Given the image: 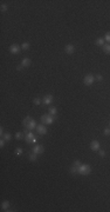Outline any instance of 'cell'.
<instances>
[{"label": "cell", "instance_id": "obj_1", "mask_svg": "<svg viewBox=\"0 0 110 212\" xmlns=\"http://www.w3.org/2000/svg\"><path fill=\"white\" fill-rule=\"evenodd\" d=\"M24 125H25V127H26L27 130H29V131L36 129V126H38L36 123H35V120H34L33 118H31V117H26V119H24Z\"/></svg>", "mask_w": 110, "mask_h": 212}, {"label": "cell", "instance_id": "obj_2", "mask_svg": "<svg viewBox=\"0 0 110 212\" xmlns=\"http://www.w3.org/2000/svg\"><path fill=\"white\" fill-rule=\"evenodd\" d=\"M91 172V166L88 164H81L78 166V173L82 176H88Z\"/></svg>", "mask_w": 110, "mask_h": 212}, {"label": "cell", "instance_id": "obj_3", "mask_svg": "<svg viewBox=\"0 0 110 212\" xmlns=\"http://www.w3.org/2000/svg\"><path fill=\"white\" fill-rule=\"evenodd\" d=\"M41 122L45 125H50V124H53L54 118L52 114H43V116H41Z\"/></svg>", "mask_w": 110, "mask_h": 212}, {"label": "cell", "instance_id": "obj_4", "mask_svg": "<svg viewBox=\"0 0 110 212\" xmlns=\"http://www.w3.org/2000/svg\"><path fill=\"white\" fill-rule=\"evenodd\" d=\"M94 81H95V77H94L92 74H87V75L83 78V82H84V85H87V86L92 85Z\"/></svg>", "mask_w": 110, "mask_h": 212}, {"label": "cell", "instance_id": "obj_5", "mask_svg": "<svg viewBox=\"0 0 110 212\" xmlns=\"http://www.w3.org/2000/svg\"><path fill=\"white\" fill-rule=\"evenodd\" d=\"M53 100H54V97L52 95V94H47V95H45L43 97V104L45 105H50L52 102H53Z\"/></svg>", "mask_w": 110, "mask_h": 212}, {"label": "cell", "instance_id": "obj_6", "mask_svg": "<svg viewBox=\"0 0 110 212\" xmlns=\"http://www.w3.org/2000/svg\"><path fill=\"white\" fill-rule=\"evenodd\" d=\"M10 52H11V53H13V54L19 53V52H20V46H19L18 44H13V45H11V46H10Z\"/></svg>", "mask_w": 110, "mask_h": 212}, {"label": "cell", "instance_id": "obj_7", "mask_svg": "<svg viewBox=\"0 0 110 212\" xmlns=\"http://www.w3.org/2000/svg\"><path fill=\"white\" fill-rule=\"evenodd\" d=\"M43 151H45V147H43L42 145H35V146L33 147V152L36 153V154H42Z\"/></svg>", "mask_w": 110, "mask_h": 212}, {"label": "cell", "instance_id": "obj_8", "mask_svg": "<svg viewBox=\"0 0 110 212\" xmlns=\"http://www.w3.org/2000/svg\"><path fill=\"white\" fill-rule=\"evenodd\" d=\"M36 132L39 133V134H46L47 133V129H46V126L45 125H38L36 126Z\"/></svg>", "mask_w": 110, "mask_h": 212}, {"label": "cell", "instance_id": "obj_9", "mask_svg": "<svg viewBox=\"0 0 110 212\" xmlns=\"http://www.w3.org/2000/svg\"><path fill=\"white\" fill-rule=\"evenodd\" d=\"M99 143L97 141V140H92L91 143H90V149H91V151H98L99 150Z\"/></svg>", "mask_w": 110, "mask_h": 212}, {"label": "cell", "instance_id": "obj_10", "mask_svg": "<svg viewBox=\"0 0 110 212\" xmlns=\"http://www.w3.org/2000/svg\"><path fill=\"white\" fill-rule=\"evenodd\" d=\"M64 51H66L68 54H73V53L75 52V47H74V45H71V44H68V45H66V47H64Z\"/></svg>", "mask_w": 110, "mask_h": 212}, {"label": "cell", "instance_id": "obj_11", "mask_svg": "<svg viewBox=\"0 0 110 212\" xmlns=\"http://www.w3.org/2000/svg\"><path fill=\"white\" fill-rule=\"evenodd\" d=\"M34 133L33 132H26V141L27 143H32V140L34 139Z\"/></svg>", "mask_w": 110, "mask_h": 212}, {"label": "cell", "instance_id": "obj_12", "mask_svg": "<svg viewBox=\"0 0 110 212\" xmlns=\"http://www.w3.org/2000/svg\"><path fill=\"white\" fill-rule=\"evenodd\" d=\"M21 65H22L24 67H28V66L31 65V59H29V58H24Z\"/></svg>", "mask_w": 110, "mask_h": 212}, {"label": "cell", "instance_id": "obj_13", "mask_svg": "<svg viewBox=\"0 0 110 212\" xmlns=\"http://www.w3.org/2000/svg\"><path fill=\"white\" fill-rule=\"evenodd\" d=\"M8 207H10V203L6 200V201H4L3 204H1V208L4 210V211H10L8 210Z\"/></svg>", "mask_w": 110, "mask_h": 212}, {"label": "cell", "instance_id": "obj_14", "mask_svg": "<svg viewBox=\"0 0 110 212\" xmlns=\"http://www.w3.org/2000/svg\"><path fill=\"white\" fill-rule=\"evenodd\" d=\"M103 51L106 54H110V44H104L103 45Z\"/></svg>", "mask_w": 110, "mask_h": 212}, {"label": "cell", "instance_id": "obj_15", "mask_svg": "<svg viewBox=\"0 0 110 212\" xmlns=\"http://www.w3.org/2000/svg\"><path fill=\"white\" fill-rule=\"evenodd\" d=\"M96 45H98V46H103V45H104V38H97V40H96Z\"/></svg>", "mask_w": 110, "mask_h": 212}, {"label": "cell", "instance_id": "obj_16", "mask_svg": "<svg viewBox=\"0 0 110 212\" xmlns=\"http://www.w3.org/2000/svg\"><path fill=\"white\" fill-rule=\"evenodd\" d=\"M36 159H38V154H36V153H34V152H33V153H31V154H29V160L35 161Z\"/></svg>", "mask_w": 110, "mask_h": 212}, {"label": "cell", "instance_id": "obj_17", "mask_svg": "<svg viewBox=\"0 0 110 212\" xmlns=\"http://www.w3.org/2000/svg\"><path fill=\"white\" fill-rule=\"evenodd\" d=\"M56 113H57V109H56V107H52V109H49V114L55 116Z\"/></svg>", "mask_w": 110, "mask_h": 212}, {"label": "cell", "instance_id": "obj_18", "mask_svg": "<svg viewBox=\"0 0 110 212\" xmlns=\"http://www.w3.org/2000/svg\"><path fill=\"white\" fill-rule=\"evenodd\" d=\"M22 152H24V150H22L21 147H17V149H15V154H17V156H21Z\"/></svg>", "mask_w": 110, "mask_h": 212}, {"label": "cell", "instance_id": "obj_19", "mask_svg": "<svg viewBox=\"0 0 110 212\" xmlns=\"http://www.w3.org/2000/svg\"><path fill=\"white\" fill-rule=\"evenodd\" d=\"M70 172L74 173V174H75V173H78V166H75V165H74V166L70 169Z\"/></svg>", "mask_w": 110, "mask_h": 212}, {"label": "cell", "instance_id": "obj_20", "mask_svg": "<svg viewBox=\"0 0 110 212\" xmlns=\"http://www.w3.org/2000/svg\"><path fill=\"white\" fill-rule=\"evenodd\" d=\"M29 46H31V45H29V43H24V44L21 45V48H22V50H28V48H29Z\"/></svg>", "mask_w": 110, "mask_h": 212}, {"label": "cell", "instance_id": "obj_21", "mask_svg": "<svg viewBox=\"0 0 110 212\" xmlns=\"http://www.w3.org/2000/svg\"><path fill=\"white\" fill-rule=\"evenodd\" d=\"M104 40H105V41H108V44H110V32L105 33V35H104Z\"/></svg>", "mask_w": 110, "mask_h": 212}, {"label": "cell", "instance_id": "obj_22", "mask_svg": "<svg viewBox=\"0 0 110 212\" xmlns=\"http://www.w3.org/2000/svg\"><path fill=\"white\" fill-rule=\"evenodd\" d=\"M3 137H4V139H5L6 141H8V140H11V134H10V133H5V134H4Z\"/></svg>", "mask_w": 110, "mask_h": 212}, {"label": "cell", "instance_id": "obj_23", "mask_svg": "<svg viewBox=\"0 0 110 212\" xmlns=\"http://www.w3.org/2000/svg\"><path fill=\"white\" fill-rule=\"evenodd\" d=\"M5 11H7V5L3 4V5H1V12H5Z\"/></svg>", "mask_w": 110, "mask_h": 212}, {"label": "cell", "instance_id": "obj_24", "mask_svg": "<svg viewBox=\"0 0 110 212\" xmlns=\"http://www.w3.org/2000/svg\"><path fill=\"white\" fill-rule=\"evenodd\" d=\"M34 104H35V105H40V104H41V100H40L39 98H35V99H34Z\"/></svg>", "mask_w": 110, "mask_h": 212}, {"label": "cell", "instance_id": "obj_25", "mask_svg": "<svg viewBox=\"0 0 110 212\" xmlns=\"http://www.w3.org/2000/svg\"><path fill=\"white\" fill-rule=\"evenodd\" d=\"M15 138H17V139H21V138H22V133H21V132H18V133L15 134Z\"/></svg>", "mask_w": 110, "mask_h": 212}, {"label": "cell", "instance_id": "obj_26", "mask_svg": "<svg viewBox=\"0 0 110 212\" xmlns=\"http://www.w3.org/2000/svg\"><path fill=\"white\" fill-rule=\"evenodd\" d=\"M95 79H96V80H98V81H102L103 77H102L101 74H98V75H96V77H95Z\"/></svg>", "mask_w": 110, "mask_h": 212}, {"label": "cell", "instance_id": "obj_27", "mask_svg": "<svg viewBox=\"0 0 110 212\" xmlns=\"http://www.w3.org/2000/svg\"><path fill=\"white\" fill-rule=\"evenodd\" d=\"M5 141H6V140H5L4 138H3L1 140H0V147H4V145H5Z\"/></svg>", "mask_w": 110, "mask_h": 212}, {"label": "cell", "instance_id": "obj_28", "mask_svg": "<svg viewBox=\"0 0 110 212\" xmlns=\"http://www.w3.org/2000/svg\"><path fill=\"white\" fill-rule=\"evenodd\" d=\"M104 134L105 136H110V129H105L104 130Z\"/></svg>", "mask_w": 110, "mask_h": 212}, {"label": "cell", "instance_id": "obj_29", "mask_svg": "<svg viewBox=\"0 0 110 212\" xmlns=\"http://www.w3.org/2000/svg\"><path fill=\"white\" fill-rule=\"evenodd\" d=\"M74 165H75V166H80V165H81V161H80V160L77 159V160H75V163H74Z\"/></svg>", "mask_w": 110, "mask_h": 212}, {"label": "cell", "instance_id": "obj_30", "mask_svg": "<svg viewBox=\"0 0 110 212\" xmlns=\"http://www.w3.org/2000/svg\"><path fill=\"white\" fill-rule=\"evenodd\" d=\"M99 156H101V157H104V156H105V152H104L103 150H101V151H99Z\"/></svg>", "mask_w": 110, "mask_h": 212}, {"label": "cell", "instance_id": "obj_31", "mask_svg": "<svg viewBox=\"0 0 110 212\" xmlns=\"http://www.w3.org/2000/svg\"><path fill=\"white\" fill-rule=\"evenodd\" d=\"M22 68H24V66H22V65H19V66H17V70H18V71H21Z\"/></svg>", "mask_w": 110, "mask_h": 212}, {"label": "cell", "instance_id": "obj_32", "mask_svg": "<svg viewBox=\"0 0 110 212\" xmlns=\"http://www.w3.org/2000/svg\"><path fill=\"white\" fill-rule=\"evenodd\" d=\"M36 141H38V139H36V138H34V139L32 140V143H36Z\"/></svg>", "mask_w": 110, "mask_h": 212}]
</instances>
